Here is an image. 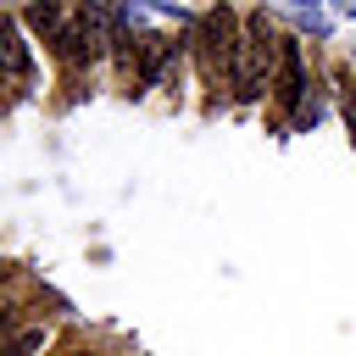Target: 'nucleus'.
<instances>
[{
    "label": "nucleus",
    "instance_id": "1",
    "mask_svg": "<svg viewBox=\"0 0 356 356\" xmlns=\"http://www.w3.org/2000/svg\"><path fill=\"white\" fill-rule=\"evenodd\" d=\"M200 61H206V83H217V78L234 67V39H228V17H222V11L206 22V39H200Z\"/></svg>",
    "mask_w": 356,
    "mask_h": 356
}]
</instances>
